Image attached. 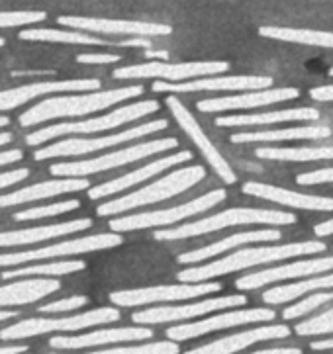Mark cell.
<instances>
[{"mask_svg": "<svg viewBox=\"0 0 333 354\" xmlns=\"http://www.w3.org/2000/svg\"><path fill=\"white\" fill-rule=\"evenodd\" d=\"M143 92L145 91L141 84H129V86H122V88H112V91L69 92V94L49 96L20 115V126L34 127L44 122H51V120L96 114V112L108 110L124 100L138 98Z\"/></svg>", "mask_w": 333, "mask_h": 354, "instance_id": "1", "label": "cell"}, {"mask_svg": "<svg viewBox=\"0 0 333 354\" xmlns=\"http://www.w3.org/2000/svg\"><path fill=\"white\" fill-rule=\"evenodd\" d=\"M327 249L325 243L322 241H296V243H287V245H271V247H257V249H242L212 261V263L202 264V266H190L183 272H179L181 282H208L212 278L218 276L231 274L237 270L253 268V266H261V264L278 263V261H287L292 257H308L316 252H323Z\"/></svg>", "mask_w": 333, "mask_h": 354, "instance_id": "2", "label": "cell"}, {"mask_svg": "<svg viewBox=\"0 0 333 354\" xmlns=\"http://www.w3.org/2000/svg\"><path fill=\"white\" fill-rule=\"evenodd\" d=\"M298 219L294 214L280 209H261V207H230L214 216H208L198 221L169 229H157V241H183L190 237H200L206 233L235 227V225H294Z\"/></svg>", "mask_w": 333, "mask_h": 354, "instance_id": "3", "label": "cell"}, {"mask_svg": "<svg viewBox=\"0 0 333 354\" xmlns=\"http://www.w3.org/2000/svg\"><path fill=\"white\" fill-rule=\"evenodd\" d=\"M202 178H206V169L202 165L184 167V169H179V171L171 172V174L163 176L159 180H155V183L139 188V190L132 192V194L120 196L116 200L104 202V204L96 207V216L110 217L116 216V214L129 212V209L159 204V202H165V200H171L174 196L183 194L188 188L196 186Z\"/></svg>", "mask_w": 333, "mask_h": 354, "instance_id": "4", "label": "cell"}, {"mask_svg": "<svg viewBox=\"0 0 333 354\" xmlns=\"http://www.w3.org/2000/svg\"><path fill=\"white\" fill-rule=\"evenodd\" d=\"M161 110V104L157 100H139V102L127 104L122 106L114 112L104 115H94L89 120H81V122H65V124H55V126H47L28 133L26 143L30 147H39L51 139L63 138V136H91V133H100V131H110L116 127H122L141 120L145 115L155 114Z\"/></svg>", "mask_w": 333, "mask_h": 354, "instance_id": "5", "label": "cell"}, {"mask_svg": "<svg viewBox=\"0 0 333 354\" xmlns=\"http://www.w3.org/2000/svg\"><path fill=\"white\" fill-rule=\"evenodd\" d=\"M174 147H179L177 138L153 139V141L136 143V145H129V147L118 149V151H112V153L102 155V157H94V159L55 162V165H51L49 171H51V174L61 176V178H84V176H91V174H98V172L126 167V165L147 159V157H153V155H159V153H165V151H171Z\"/></svg>", "mask_w": 333, "mask_h": 354, "instance_id": "6", "label": "cell"}, {"mask_svg": "<svg viewBox=\"0 0 333 354\" xmlns=\"http://www.w3.org/2000/svg\"><path fill=\"white\" fill-rule=\"evenodd\" d=\"M228 198L224 188L212 190L206 194L198 196L195 200L181 204V206L167 207V209H155V212H145V214H134V216L114 217L110 221V229L114 233H127V231H139V229H153V227H167L174 225L179 221H184L188 217L200 216L208 209L216 207Z\"/></svg>", "mask_w": 333, "mask_h": 354, "instance_id": "7", "label": "cell"}, {"mask_svg": "<svg viewBox=\"0 0 333 354\" xmlns=\"http://www.w3.org/2000/svg\"><path fill=\"white\" fill-rule=\"evenodd\" d=\"M120 319V309L118 308H98L71 315V317H35V319H24L14 323L10 327L0 331V341H20L28 337H37V335H47V333L57 331H82L96 325H106Z\"/></svg>", "mask_w": 333, "mask_h": 354, "instance_id": "8", "label": "cell"}, {"mask_svg": "<svg viewBox=\"0 0 333 354\" xmlns=\"http://www.w3.org/2000/svg\"><path fill=\"white\" fill-rule=\"evenodd\" d=\"M169 127L167 120H151L145 122L141 126L129 127L124 131H116L112 136H104V138H91V139H79L71 138L57 141V143H51L49 147H42L35 151L34 159L35 160H47V159H57V157H79V155H89V153H96V151H102V149L116 147V145H122L127 141H134V139L145 138L151 136L155 131H163Z\"/></svg>", "mask_w": 333, "mask_h": 354, "instance_id": "9", "label": "cell"}, {"mask_svg": "<svg viewBox=\"0 0 333 354\" xmlns=\"http://www.w3.org/2000/svg\"><path fill=\"white\" fill-rule=\"evenodd\" d=\"M230 69L228 61H192V63H169V61H147L139 65H127L112 73L114 79H157L165 82H184V80L214 77Z\"/></svg>", "mask_w": 333, "mask_h": 354, "instance_id": "10", "label": "cell"}, {"mask_svg": "<svg viewBox=\"0 0 333 354\" xmlns=\"http://www.w3.org/2000/svg\"><path fill=\"white\" fill-rule=\"evenodd\" d=\"M124 243L122 233H98V235H89V237H77V239H67L47 245L42 249L22 252H6L0 254V266H18V264L34 263V261H44V259H57V257H75V254H84V252L104 251V249H114Z\"/></svg>", "mask_w": 333, "mask_h": 354, "instance_id": "11", "label": "cell"}, {"mask_svg": "<svg viewBox=\"0 0 333 354\" xmlns=\"http://www.w3.org/2000/svg\"><path fill=\"white\" fill-rule=\"evenodd\" d=\"M222 290L219 282H181L171 286H151V288H136V290H122L110 294V301L118 308H136L147 304H161V301H181L192 299L208 294H216Z\"/></svg>", "mask_w": 333, "mask_h": 354, "instance_id": "12", "label": "cell"}, {"mask_svg": "<svg viewBox=\"0 0 333 354\" xmlns=\"http://www.w3.org/2000/svg\"><path fill=\"white\" fill-rule=\"evenodd\" d=\"M167 108L171 110V115L174 118V122L181 126V129H183L184 133H186V138L195 143V147H198V151L202 153L204 160L214 169V172L218 174L219 178L226 184H235V180H237L235 171L231 169V165L226 160V157L219 153L218 147L210 141V138L206 136V131H204L202 126L196 122V118L192 115V112H190L177 96H169V98H167Z\"/></svg>", "mask_w": 333, "mask_h": 354, "instance_id": "13", "label": "cell"}, {"mask_svg": "<svg viewBox=\"0 0 333 354\" xmlns=\"http://www.w3.org/2000/svg\"><path fill=\"white\" fill-rule=\"evenodd\" d=\"M57 24L96 35H127V37H163L171 35L169 24L139 22V20H112V18H91V16H59Z\"/></svg>", "mask_w": 333, "mask_h": 354, "instance_id": "14", "label": "cell"}, {"mask_svg": "<svg viewBox=\"0 0 333 354\" xmlns=\"http://www.w3.org/2000/svg\"><path fill=\"white\" fill-rule=\"evenodd\" d=\"M275 309L271 308H253V309H240V311H228V313H219L212 315L208 319L195 321V323H184V325H174L171 329H167V337L171 341L183 343L190 341L196 337H202L208 333L222 331V329H230V327H240V325H249V323H263V321L275 319Z\"/></svg>", "mask_w": 333, "mask_h": 354, "instance_id": "15", "label": "cell"}, {"mask_svg": "<svg viewBox=\"0 0 333 354\" xmlns=\"http://www.w3.org/2000/svg\"><path fill=\"white\" fill-rule=\"evenodd\" d=\"M247 304V297L243 294H233V296L212 297L196 304H184V306H165V308H151L143 311H136L132 315V321L138 325H159V323H169V321L196 319L206 313L222 311L228 308H240Z\"/></svg>", "mask_w": 333, "mask_h": 354, "instance_id": "16", "label": "cell"}, {"mask_svg": "<svg viewBox=\"0 0 333 354\" xmlns=\"http://www.w3.org/2000/svg\"><path fill=\"white\" fill-rule=\"evenodd\" d=\"M273 79L263 75H233V77H202V79L184 80V82H165L157 80L153 92H249L271 88Z\"/></svg>", "mask_w": 333, "mask_h": 354, "instance_id": "17", "label": "cell"}, {"mask_svg": "<svg viewBox=\"0 0 333 354\" xmlns=\"http://www.w3.org/2000/svg\"><path fill=\"white\" fill-rule=\"evenodd\" d=\"M300 98V91L294 86H280V88H264V91L237 92L231 96L206 98L198 100L196 108L204 114H219V112H237V110H253L271 104L290 102Z\"/></svg>", "mask_w": 333, "mask_h": 354, "instance_id": "18", "label": "cell"}, {"mask_svg": "<svg viewBox=\"0 0 333 354\" xmlns=\"http://www.w3.org/2000/svg\"><path fill=\"white\" fill-rule=\"evenodd\" d=\"M100 91L98 79H69V80H44L24 84L10 91H0V112L14 110L22 104L47 94H69V92H94Z\"/></svg>", "mask_w": 333, "mask_h": 354, "instance_id": "19", "label": "cell"}, {"mask_svg": "<svg viewBox=\"0 0 333 354\" xmlns=\"http://www.w3.org/2000/svg\"><path fill=\"white\" fill-rule=\"evenodd\" d=\"M333 270V254L332 257H318V259H306L298 263L282 264V266H273L261 272H253V274L237 278L235 288L237 290H255V288H263V286L282 282V280H300L306 276H318L322 272H332Z\"/></svg>", "mask_w": 333, "mask_h": 354, "instance_id": "20", "label": "cell"}, {"mask_svg": "<svg viewBox=\"0 0 333 354\" xmlns=\"http://www.w3.org/2000/svg\"><path fill=\"white\" fill-rule=\"evenodd\" d=\"M192 157H195L192 151H179V153H172L169 157L151 160L147 165H143L141 169H136V171L127 172L124 176H118V178H112L108 183L94 186V188L89 190V198L91 200H100V198H106V196L122 194V192H126L127 188H132L136 184L145 183V180H150L153 176L161 174L163 171H167L171 167H177L181 162H190Z\"/></svg>", "mask_w": 333, "mask_h": 354, "instance_id": "21", "label": "cell"}, {"mask_svg": "<svg viewBox=\"0 0 333 354\" xmlns=\"http://www.w3.org/2000/svg\"><path fill=\"white\" fill-rule=\"evenodd\" d=\"M24 41H42V44H67V46H100V47H151L143 37H129L122 41H110L96 34L81 30H51V28H24L18 34Z\"/></svg>", "mask_w": 333, "mask_h": 354, "instance_id": "22", "label": "cell"}, {"mask_svg": "<svg viewBox=\"0 0 333 354\" xmlns=\"http://www.w3.org/2000/svg\"><path fill=\"white\" fill-rule=\"evenodd\" d=\"M151 337L153 331L150 327H124V329H98V331L71 335V337H53L49 344L57 351H79V348H91L102 344L145 341Z\"/></svg>", "mask_w": 333, "mask_h": 354, "instance_id": "23", "label": "cell"}, {"mask_svg": "<svg viewBox=\"0 0 333 354\" xmlns=\"http://www.w3.org/2000/svg\"><path fill=\"white\" fill-rule=\"evenodd\" d=\"M243 194H249L253 198L269 200L275 204L294 207V209H308V212H333V198L332 196H316V194H302L287 188H278L273 184L263 183H245L242 186Z\"/></svg>", "mask_w": 333, "mask_h": 354, "instance_id": "24", "label": "cell"}, {"mask_svg": "<svg viewBox=\"0 0 333 354\" xmlns=\"http://www.w3.org/2000/svg\"><path fill=\"white\" fill-rule=\"evenodd\" d=\"M81 190H91L89 178H55L47 183L32 184L20 190H14L8 194H0V209H6L12 206H22L30 202H39V200H49L61 194H73Z\"/></svg>", "mask_w": 333, "mask_h": 354, "instance_id": "25", "label": "cell"}, {"mask_svg": "<svg viewBox=\"0 0 333 354\" xmlns=\"http://www.w3.org/2000/svg\"><path fill=\"white\" fill-rule=\"evenodd\" d=\"M290 335V327L287 325H264L249 331L228 335L224 339H218L214 343H208L204 346H198L195 351H186L184 354H233L245 351L247 346L263 341H273V339H285Z\"/></svg>", "mask_w": 333, "mask_h": 354, "instance_id": "26", "label": "cell"}, {"mask_svg": "<svg viewBox=\"0 0 333 354\" xmlns=\"http://www.w3.org/2000/svg\"><path fill=\"white\" fill-rule=\"evenodd\" d=\"M89 227H92V219L91 217H82V219L63 221V223L18 229V231H4V233H0V247H26V245H35V243H44V241L65 237V235H71V233H79V231H84V229Z\"/></svg>", "mask_w": 333, "mask_h": 354, "instance_id": "27", "label": "cell"}, {"mask_svg": "<svg viewBox=\"0 0 333 354\" xmlns=\"http://www.w3.org/2000/svg\"><path fill=\"white\" fill-rule=\"evenodd\" d=\"M280 237H282V233H280L278 229H253V231H243V233L230 235V237H226V239L216 241V243H212V245H208V247H202V249L183 252V254L179 257V263H204L208 259L219 257V254L231 251V249H237V247H242V245L264 243V241H280Z\"/></svg>", "mask_w": 333, "mask_h": 354, "instance_id": "28", "label": "cell"}, {"mask_svg": "<svg viewBox=\"0 0 333 354\" xmlns=\"http://www.w3.org/2000/svg\"><path fill=\"white\" fill-rule=\"evenodd\" d=\"M320 112L316 108H288L276 112H257V114H235L219 115L216 126L219 127H251V126H273L287 122H318Z\"/></svg>", "mask_w": 333, "mask_h": 354, "instance_id": "29", "label": "cell"}, {"mask_svg": "<svg viewBox=\"0 0 333 354\" xmlns=\"http://www.w3.org/2000/svg\"><path fill=\"white\" fill-rule=\"evenodd\" d=\"M61 282L55 278H24L20 282L0 286V308L34 304L42 297L57 292Z\"/></svg>", "mask_w": 333, "mask_h": 354, "instance_id": "30", "label": "cell"}, {"mask_svg": "<svg viewBox=\"0 0 333 354\" xmlns=\"http://www.w3.org/2000/svg\"><path fill=\"white\" fill-rule=\"evenodd\" d=\"M332 136L327 126H300L285 129H263V131H240L231 136V143H276V141H296V139H325Z\"/></svg>", "mask_w": 333, "mask_h": 354, "instance_id": "31", "label": "cell"}, {"mask_svg": "<svg viewBox=\"0 0 333 354\" xmlns=\"http://www.w3.org/2000/svg\"><path fill=\"white\" fill-rule=\"evenodd\" d=\"M333 288V272L330 274L314 276L310 280H298L294 284L276 286V288H269L263 294L264 304H290L298 297L306 296V294H316V292H323V290H332Z\"/></svg>", "mask_w": 333, "mask_h": 354, "instance_id": "32", "label": "cell"}, {"mask_svg": "<svg viewBox=\"0 0 333 354\" xmlns=\"http://www.w3.org/2000/svg\"><path fill=\"white\" fill-rule=\"evenodd\" d=\"M259 34L267 39L287 41V44H302V46H316L333 49V32L322 30H298V28H280V26H263Z\"/></svg>", "mask_w": 333, "mask_h": 354, "instance_id": "33", "label": "cell"}, {"mask_svg": "<svg viewBox=\"0 0 333 354\" xmlns=\"http://www.w3.org/2000/svg\"><path fill=\"white\" fill-rule=\"evenodd\" d=\"M255 157L275 162H314V160H333L332 147H257Z\"/></svg>", "mask_w": 333, "mask_h": 354, "instance_id": "34", "label": "cell"}, {"mask_svg": "<svg viewBox=\"0 0 333 354\" xmlns=\"http://www.w3.org/2000/svg\"><path fill=\"white\" fill-rule=\"evenodd\" d=\"M87 268V264L82 261H57V263H46V264H24L22 268H14L8 272H2L4 280L10 278H28V276H65L73 272H81Z\"/></svg>", "mask_w": 333, "mask_h": 354, "instance_id": "35", "label": "cell"}, {"mask_svg": "<svg viewBox=\"0 0 333 354\" xmlns=\"http://www.w3.org/2000/svg\"><path fill=\"white\" fill-rule=\"evenodd\" d=\"M81 207L79 200H65V202H57V204H47V206H34L18 212L14 219L16 221H34V219H44V217L61 216V214H69Z\"/></svg>", "mask_w": 333, "mask_h": 354, "instance_id": "36", "label": "cell"}, {"mask_svg": "<svg viewBox=\"0 0 333 354\" xmlns=\"http://www.w3.org/2000/svg\"><path fill=\"white\" fill-rule=\"evenodd\" d=\"M333 301V290H323V292H316V294H310L308 297L300 299L298 304H292L288 306L285 311H282V319H300L304 315L312 313L314 309L322 308V306H327Z\"/></svg>", "mask_w": 333, "mask_h": 354, "instance_id": "37", "label": "cell"}, {"mask_svg": "<svg viewBox=\"0 0 333 354\" xmlns=\"http://www.w3.org/2000/svg\"><path fill=\"white\" fill-rule=\"evenodd\" d=\"M179 343L177 341H159L150 344H134V346H114L106 351H94L89 354H179Z\"/></svg>", "mask_w": 333, "mask_h": 354, "instance_id": "38", "label": "cell"}, {"mask_svg": "<svg viewBox=\"0 0 333 354\" xmlns=\"http://www.w3.org/2000/svg\"><path fill=\"white\" fill-rule=\"evenodd\" d=\"M300 337H316V335H333V308L323 311L320 315H314L310 319L300 321L294 327Z\"/></svg>", "mask_w": 333, "mask_h": 354, "instance_id": "39", "label": "cell"}, {"mask_svg": "<svg viewBox=\"0 0 333 354\" xmlns=\"http://www.w3.org/2000/svg\"><path fill=\"white\" fill-rule=\"evenodd\" d=\"M46 18L47 14L42 10L0 12V28H22V26L44 22Z\"/></svg>", "mask_w": 333, "mask_h": 354, "instance_id": "40", "label": "cell"}, {"mask_svg": "<svg viewBox=\"0 0 333 354\" xmlns=\"http://www.w3.org/2000/svg\"><path fill=\"white\" fill-rule=\"evenodd\" d=\"M89 304V297L87 296H73L65 297V299H57V301H51L39 308V313H63V311H73V309H79L82 306Z\"/></svg>", "mask_w": 333, "mask_h": 354, "instance_id": "41", "label": "cell"}, {"mask_svg": "<svg viewBox=\"0 0 333 354\" xmlns=\"http://www.w3.org/2000/svg\"><path fill=\"white\" fill-rule=\"evenodd\" d=\"M124 55L120 53H79L77 55V63L81 65H114L120 63Z\"/></svg>", "mask_w": 333, "mask_h": 354, "instance_id": "42", "label": "cell"}, {"mask_svg": "<svg viewBox=\"0 0 333 354\" xmlns=\"http://www.w3.org/2000/svg\"><path fill=\"white\" fill-rule=\"evenodd\" d=\"M296 183L300 186H316V184L333 183V167L332 169H320V171L302 172L296 176Z\"/></svg>", "mask_w": 333, "mask_h": 354, "instance_id": "43", "label": "cell"}, {"mask_svg": "<svg viewBox=\"0 0 333 354\" xmlns=\"http://www.w3.org/2000/svg\"><path fill=\"white\" fill-rule=\"evenodd\" d=\"M30 176V171L28 169H16V171L10 172H0V190L2 188H8L12 184L22 183L24 178Z\"/></svg>", "mask_w": 333, "mask_h": 354, "instance_id": "44", "label": "cell"}, {"mask_svg": "<svg viewBox=\"0 0 333 354\" xmlns=\"http://www.w3.org/2000/svg\"><path fill=\"white\" fill-rule=\"evenodd\" d=\"M310 96L316 102H333V84H323L318 88H312Z\"/></svg>", "mask_w": 333, "mask_h": 354, "instance_id": "45", "label": "cell"}, {"mask_svg": "<svg viewBox=\"0 0 333 354\" xmlns=\"http://www.w3.org/2000/svg\"><path fill=\"white\" fill-rule=\"evenodd\" d=\"M24 153L20 149H10V151H0V167L10 165V162H18L22 160Z\"/></svg>", "mask_w": 333, "mask_h": 354, "instance_id": "46", "label": "cell"}, {"mask_svg": "<svg viewBox=\"0 0 333 354\" xmlns=\"http://www.w3.org/2000/svg\"><path fill=\"white\" fill-rule=\"evenodd\" d=\"M314 233L318 237H330V235H333V219H327V221H323L320 225H316Z\"/></svg>", "mask_w": 333, "mask_h": 354, "instance_id": "47", "label": "cell"}, {"mask_svg": "<svg viewBox=\"0 0 333 354\" xmlns=\"http://www.w3.org/2000/svg\"><path fill=\"white\" fill-rule=\"evenodd\" d=\"M253 354H304L300 348H294V346H290V348H263V351H257V353Z\"/></svg>", "mask_w": 333, "mask_h": 354, "instance_id": "48", "label": "cell"}, {"mask_svg": "<svg viewBox=\"0 0 333 354\" xmlns=\"http://www.w3.org/2000/svg\"><path fill=\"white\" fill-rule=\"evenodd\" d=\"M312 351H333V337L322 339V341H314L310 343Z\"/></svg>", "mask_w": 333, "mask_h": 354, "instance_id": "49", "label": "cell"}, {"mask_svg": "<svg viewBox=\"0 0 333 354\" xmlns=\"http://www.w3.org/2000/svg\"><path fill=\"white\" fill-rule=\"evenodd\" d=\"M30 351L26 344H8V346H0V354H22Z\"/></svg>", "mask_w": 333, "mask_h": 354, "instance_id": "50", "label": "cell"}, {"mask_svg": "<svg viewBox=\"0 0 333 354\" xmlns=\"http://www.w3.org/2000/svg\"><path fill=\"white\" fill-rule=\"evenodd\" d=\"M12 133L10 131H0V147H4V145H8L12 143Z\"/></svg>", "mask_w": 333, "mask_h": 354, "instance_id": "51", "label": "cell"}, {"mask_svg": "<svg viewBox=\"0 0 333 354\" xmlns=\"http://www.w3.org/2000/svg\"><path fill=\"white\" fill-rule=\"evenodd\" d=\"M14 317H18V311H0V321L14 319Z\"/></svg>", "mask_w": 333, "mask_h": 354, "instance_id": "52", "label": "cell"}, {"mask_svg": "<svg viewBox=\"0 0 333 354\" xmlns=\"http://www.w3.org/2000/svg\"><path fill=\"white\" fill-rule=\"evenodd\" d=\"M8 124H10V120L6 115H0V127H6Z\"/></svg>", "mask_w": 333, "mask_h": 354, "instance_id": "53", "label": "cell"}, {"mask_svg": "<svg viewBox=\"0 0 333 354\" xmlns=\"http://www.w3.org/2000/svg\"><path fill=\"white\" fill-rule=\"evenodd\" d=\"M6 46V41H4V37H0V47Z\"/></svg>", "mask_w": 333, "mask_h": 354, "instance_id": "54", "label": "cell"}, {"mask_svg": "<svg viewBox=\"0 0 333 354\" xmlns=\"http://www.w3.org/2000/svg\"><path fill=\"white\" fill-rule=\"evenodd\" d=\"M330 77H333V69H330Z\"/></svg>", "mask_w": 333, "mask_h": 354, "instance_id": "55", "label": "cell"}, {"mask_svg": "<svg viewBox=\"0 0 333 354\" xmlns=\"http://www.w3.org/2000/svg\"><path fill=\"white\" fill-rule=\"evenodd\" d=\"M51 354H57V353H51Z\"/></svg>", "mask_w": 333, "mask_h": 354, "instance_id": "56", "label": "cell"}]
</instances>
